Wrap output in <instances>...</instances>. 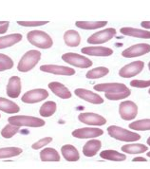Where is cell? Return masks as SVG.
Segmentation results:
<instances>
[{"label":"cell","instance_id":"obj_1","mask_svg":"<svg viewBox=\"0 0 150 169\" xmlns=\"http://www.w3.org/2000/svg\"><path fill=\"white\" fill-rule=\"evenodd\" d=\"M28 41L40 48H49L53 41L48 34L43 31H32L27 34Z\"/></svg>","mask_w":150,"mask_h":169},{"label":"cell","instance_id":"obj_2","mask_svg":"<svg viewBox=\"0 0 150 169\" xmlns=\"http://www.w3.org/2000/svg\"><path fill=\"white\" fill-rule=\"evenodd\" d=\"M41 58V53L38 50H30L28 52H26L23 55V57L20 59L17 69L21 72H28L30 70H32L37 65V63L39 62Z\"/></svg>","mask_w":150,"mask_h":169},{"label":"cell","instance_id":"obj_3","mask_svg":"<svg viewBox=\"0 0 150 169\" xmlns=\"http://www.w3.org/2000/svg\"><path fill=\"white\" fill-rule=\"evenodd\" d=\"M107 132L109 136H111L112 138L122 142H136L141 139V136L138 133L128 131L125 128H122L116 125L109 126L107 128Z\"/></svg>","mask_w":150,"mask_h":169},{"label":"cell","instance_id":"obj_4","mask_svg":"<svg viewBox=\"0 0 150 169\" xmlns=\"http://www.w3.org/2000/svg\"><path fill=\"white\" fill-rule=\"evenodd\" d=\"M9 124L15 125V126H31V127H41L45 125V121L32 116H12L8 119Z\"/></svg>","mask_w":150,"mask_h":169},{"label":"cell","instance_id":"obj_5","mask_svg":"<svg viewBox=\"0 0 150 169\" xmlns=\"http://www.w3.org/2000/svg\"><path fill=\"white\" fill-rule=\"evenodd\" d=\"M62 59L71 66L77 67V68H87L92 66V61L90 59H88L87 57L79 55L77 53H73V52H68L65 53L64 55H62Z\"/></svg>","mask_w":150,"mask_h":169},{"label":"cell","instance_id":"obj_6","mask_svg":"<svg viewBox=\"0 0 150 169\" xmlns=\"http://www.w3.org/2000/svg\"><path fill=\"white\" fill-rule=\"evenodd\" d=\"M119 113L123 120H133L136 118L138 114V106L134 102L124 101L119 105Z\"/></svg>","mask_w":150,"mask_h":169},{"label":"cell","instance_id":"obj_7","mask_svg":"<svg viewBox=\"0 0 150 169\" xmlns=\"http://www.w3.org/2000/svg\"><path fill=\"white\" fill-rule=\"evenodd\" d=\"M116 35V30L113 28H108L103 31H100L96 33L92 34L90 37H88L87 39V43L89 44H103L105 43L109 40H111L114 36Z\"/></svg>","mask_w":150,"mask_h":169},{"label":"cell","instance_id":"obj_8","mask_svg":"<svg viewBox=\"0 0 150 169\" xmlns=\"http://www.w3.org/2000/svg\"><path fill=\"white\" fill-rule=\"evenodd\" d=\"M143 68L144 63L142 61H135L121 68V70L119 71V75L123 78H131L138 75Z\"/></svg>","mask_w":150,"mask_h":169},{"label":"cell","instance_id":"obj_9","mask_svg":"<svg viewBox=\"0 0 150 169\" xmlns=\"http://www.w3.org/2000/svg\"><path fill=\"white\" fill-rule=\"evenodd\" d=\"M47 97H48V93L46 89H32L26 92L22 96L21 101L26 104H35V103L45 100Z\"/></svg>","mask_w":150,"mask_h":169},{"label":"cell","instance_id":"obj_10","mask_svg":"<svg viewBox=\"0 0 150 169\" xmlns=\"http://www.w3.org/2000/svg\"><path fill=\"white\" fill-rule=\"evenodd\" d=\"M150 52V45L149 44H144L141 43L137 45L131 46L126 49H125L122 52V55L126 58H133V57H138L144 55L146 53Z\"/></svg>","mask_w":150,"mask_h":169},{"label":"cell","instance_id":"obj_11","mask_svg":"<svg viewBox=\"0 0 150 169\" xmlns=\"http://www.w3.org/2000/svg\"><path fill=\"white\" fill-rule=\"evenodd\" d=\"M79 121L83 124L88 125H104L106 123V120L103 116L96 113H81L78 116Z\"/></svg>","mask_w":150,"mask_h":169},{"label":"cell","instance_id":"obj_12","mask_svg":"<svg viewBox=\"0 0 150 169\" xmlns=\"http://www.w3.org/2000/svg\"><path fill=\"white\" fill-rule=\"evenodd\" d=\"M40 70L47 72V73H52L56 75H67V76H71L75 74V70L71 68L64 67V66H56V65H44L40 67Z\"/></svg>","mask_w":150,"mask_h":169},{"label":"cell","instance_id":"obj_13","mask_svg":"<svg viewBox=\"0 0 150 169\" xmlns=\"http://www.w3.org/2000/svg\"><path fill=\"white\" fill-rule=\"evenodd\" d=\"M104 131L100 128L95 127H84L72 131V136L78 139H88V138H96L103 135Z\"/></svg>","mask_w":150,"mask_h":169},{"label":"cell","instance_id":"obj_14","mask_svg":"<svg viewBox=\"0 0 150 169\" xmlns=\"http://www.w3.org/2000/svg\"><path fill=\"white\" fill-rule=\"evenodd\" d=\"M94 89L97 91H103L105 93H115V92H122L129 89L126 85L121 83H104L94 86Z\"/></svg>","mask_w":150,"mask_h":169},{"label":"cell","instance_id":"obj_15","mask_svg":"<svg viewBox=\"0 0 150 169\" xmlns=\"http://www.w3.org/2000/svg\"><path fill=\"white\" fill-rule=\"evenodd\" d=\"M74 93H75L76 96L80 97L81 99L88 102V103L94 104V105H100V104L104 103L103 98L100 95H98L96 93H93L90 90L84 89H75Z\"/></svg>","mask_w":150,"mask_h":169},{"label":"cell","instance_id":"obj_16","mask_svg":"<svg viewBox=\"0 0 150 169\" xmlns=\"http://www.w3.org/2000/svg\"><path fill=\"white\" fill-rule=\"evenodd\" d=\"M21 93V80L18 76H12L7 86V94L11 98H17Z\"/></svg>","mask_w":150,"mask_h":169},{"label":"cell","instance_id":"obj_17","mask_svg":"<svg viewBox=\"0 0 150 169\" xmlns=\"http://www.w3.org/2000/svg\"><path fill=\"white\" fill-rule=\"evenodd\" d=\"M82 52L86 55L91 56H109L113 53V50L105 47H87L82 48Z\"/></svg>","mask_w":150,"mask_h":169},{"label":"cell","instance_id":"obj_18","mask_svg":"<svg viewBox=\"0 0 150 169\" xmlns=\"http://www.w3.org/2000/svg\"><path fill=\"white\" fill-rule=\"evenodd\" d=\"M48 88L56 96L62 99H69L71 97V93L64 85L58 82H51L48 84Z\"/></svg>","mask_w":150,"mask_h":169},{"label":"cell","instance_id":"obj_19","mask_svg":"<svg viewBox=\"0 0 150 169\" xmlns=\"http://www.w3.org/2000/svg\"><path fill=\"white\" fill-rule=\"evenodd\" d=\"M121 33L127 36H132V37H137V38H142V39H150V32L144 31V30H140V29H135V28H129V27H125L120 30Z\"/></svg>","mask_w":150,"mask_h":169},{"label":"cell","instance_id":"obj_20","mask_svg":"<svg viewBox=\"0 0 150 169\" xmlns=\"http://www.w3.org/2000/svg\"><path fill=\"white\" fill-rule=\"evenodd\" d=\"M101 146H102V144H101V142L99 140L88 141L85 145V146L83 147V153L87 157H93L100 150Z\"/></svg>","mask_w":150,"mask_h":169},{"label":"cell","instance_id":"obj_21","mask_svg":"<svg viewBox=\"0 0 150 169\" xmlns=\"http://www.w3.org/2000/svg\"><path fill=\"white\" fill-rule=\"evenodd\" d=\"M22 40V34L13 33L0 37V49L15 45Z\"/></svg>","mask_w":150,"mask_h":169},{"label":"cell","instance_id":"obj_22","mask_svg":"<svg viewBox=\"0 0 150 169\" xmlns=\"http://www.w3.org/2000/svg\"><path fill=\"white\" fill-rule=\"evenodd\" d=\"M61 152L68 161H76L79 160V152L78 150L71 145H66L61 148Z\"/></svg>","mask_w":150,"mask_h":169},{"label":"cell","instance_id":"obj_23","mask_svg":"<svg viewBox=\"0 0 150 169\" xmlns=\"http://www.w3.org/2000/svg\"><path fill=\"white\" fill-rule=\"evenodd\" d=\"M64 41L67 46L74 48V47L79 46L80 42H81V37H80V34L78 33V32L70 30V31H68L65 32Z\"/></svg>","mask_w":150,"mask_h":169},{"label":"cell","instance_id":"obj_24","mask_svg":"<svg viewBox=\"0 0 150 169\" xmlns=\"http://www.w3.org/2000/svg\"><path fill=\"white\" fill-rule=\"evenodd\" d=\"M0 110H2V111L6 113L12 114V113L19 112L20 108L15 103L10 101L6 98L0 97Z\"/></svg>","mask_w":150,"mask_h":169},{"label":"cell","instance_id":"obj_25","mask_svg":"<svg viewBox=\"0 0 150 169\" xmlns=\"http://www.w3.org/2000/svg\"><path fill=\"white\" fill-rule=\"evenodd\" d=\"M40 158L42 161H59L60 155L53 148H45L41 151Z\"/></svg>","mask_w":150,"mask_h":169},{"label":"cell","instance_id":"obj_26","mask_svg":"<svg viewBox=\"0 0 150 169\" xmlns=\"http://www.w3.org/2000/svg\"><path fill=\"white\" fill-rule=\"evenodd\" d=\"M106 24V21H77L76 26L83 30H96L103 28Z\"/></svg>","mask_w":150,"mask_h":169},{"label":"cell","instance_id":"obj_27","mask_svg":"<svg viewBox=\"0 0 150 169\" xmlns=\"http://www.w3.org/2000/svg\"><path fill=\"white\" fill-rule=\"evenodd\" d=\"M148 147L144 145L141 144H131V145H126L122 147V151L127 154H140L147 151Z\"/></svg>","mask_w":150,"mask_h":169},{"label":"cell","instance_id":"obj_28","mask_svg":"<svg viewBox=\"0 0 150 169\" xmlns=\"http://www.w3.org/2000/svg\"><path fill=\"white\" fill-rule=\"evenodd\" d=\"M100 156L103 159L114 161H125L126 159L125 154H121L115 150H104L101 152Z\"/></svg>","mask_w":150,"mask_h":169},{"label":"cell","instance_id":"obj_29","mask_svg":"<svg viewBox=\"0 0 150 169\" xmlns=\"http://www.w3.org/2000/svg\"><path fill=\"white\" fill-rule=\"evenodd\" d=\"M109 70L107 68H104V67H99V68H95L91 69V70H88L87 72V79H99V78H102L105 76L106 74H108Z\"/></svg>","mask_w":150,"mask_h":169},{"label":"cell","instance_id":"obj_30","mask_svg":"<svg viewBox=\"0 0 150 169\" xmlns=\"http://www.w3.org/2000/svg\"><path fill=\"white\" fill-rule=\"evenodd\" d=\"M56 111V104L54 102H46L40 107V115L43 117H49Z\"/></svg>","mask_w":150,"mask_h":169},{"label":"cell","instance_id":"obj_31","mask_svg":"<svg viewBox=\"0 0 150 169\" xmlns=\"http://www.w3.org/2000/svg\"><path fill=\"white\" fill-rule=\"evenodd\" d=\"M22 153V149L18 147H5L0 148V159L4 158H12L18 156Z\"/></svg>","mask_w":150,"mask_h":169},{"label":"cell","instance_id":"obj_32","mask_svg":"<svg viewBox=\"0 0 150 169\" xmlns=\"http://www.w3.org/2000/svg\"><path fill=\"white\" fill-rule=\"evenodd\" d=\"M129 127L133 130L137 131H144V130H150V119H144V120H139L136 122H133L129 124Z\"/></svg>","mask_w":150,"mask_h":169},{"label":"cell","instance_id":"obj_33","mask_svg":"<svg viewBox=\"0 0 150 169\" xmlns=\"http://www.w3.org/2000/svg\"><path fill=\"white\" fill-rule=\"evenodd\" d=\"M19 131H20V127L9 124L2 129L1 135L3 136L4 138H6V139H10V138H12V136L15 135L16 133H18Z\"/></svg>","mask_w":150,"mask_h":169},{"label":"cell","instance_id":"obj_34","mask_svg":"<svg viewBox=\"0 0 150 169\" xmlns=\"http://www.w3.org/2000/svg\"><path fill=\"white\" fill-rule=\"evenodd\" d=\"M13 67V61L9 56L0 53V71L11 69Z\"/></svg>","mask_w":150,"mask_h":169},{"label":"cell","instance_id":"obj_35","mask_svg":"<svg viewBox=\"0 0 150 169\" xmlns=\"http://www.w3.org/2000/svg\"><path fill=\"white\" fill-rule=\"evenodd\" d=\"M105 98L111 101H116V100H121L128 97L131 94L130 89H127L126 91H122V92H115V93H104Z\"/></svg>","mask_w":150,"mask_h":169},{"label":"cell","instance_id":"obj_36","mask_svg":"<svg viewBox=\"0 0 150 169\" xmlns=\"http://www.w3.org/2000/svg\"><path fill=\"white\" fill-rule=\"evenodd\" d=\"M130 86L133 88H138V89H144L150 87V80L143 81V80H132L130 82Z\"/></svg>","mask_w":150,"mask_h":169},{"label":"cell","instance_id":"obj_37","mask_svg":"<svg viewBox=\"0 0 150 169\" xmlns=\"http://www.w3.org/2000/svg\"><path fill=\"white\" fill-rule=\"evenodd\" d=\"M48 21H18L17 24L23 27H37L47 24Z\"/></svg>","mask_w":150,"mask_h":169},{"label":"cell","instance_id":"obj_38","mask_svg":"<svg viewBox=\"0 0 150 169\" xmlns=\"http://www.w3.org/2000/svg\"><path fill=\"white\" fill-rule=\"evenodd\" d=\"M51 141H52V138H50V137H46V138H43V139H41L40 141L34 143L32 147L33 149H40V148H42L43 146L48 145Z\"/></svg>","mask_w":150,"mask_h":169},{"label":"cell","instance_id":"obj_39","mask_svg":"<svg viewBox=\"0 0 150 169\" xmlns=\"http://www.w3.org/2000/svg\"><path fill=\"white\" fill-rule=\"evenodd\" d=\"M9 25H10L9 21H7L6 24H4V25H0V34L5 33L7 32V30L9 29Z\"/></svg>","mask_w":150,"mask_h":169},{"label":"cell","instance_id":"obj_40","mask_svg":"<svg viewBox=\"0 0 150 169\" xmlns=\"http://www.w3.org/2000/svg\"><path fill=\"white\" fill-rule=\"evenodd\" d=\"M141 26H142V28H144V29L149 30L150 29V21H142V22L141 23Z\"/></svg>","mask_w":150,"mask_h":169},{"label":"cell","instance_id":"obj_41","mask_svg":"<svg viewBox=\"0 0 150 169\" xmlns=\"http://www.w3.org/2000/svg\"><path fill=\"white\" fill-rule=\"evenodd\" d=\"M133 161H146V159L142 158V157H137L132 160Z\"/></svg>","mask_w":150,"mask_h":169},{"label":"cell","instance_id":"obj_42","mask_svg":"<svg viewBox=\"0 0 150 169\" xmlns=\"http://www.w3.org/2000/svg\"><path fill=\"white\" fill-rule=\"evenodd\" d=\"M7 21H0V25H4V24H6Z\"/></svg>","mask_w":150,"mask_h":169},{"label":"cell","instance_id":"obj_43","mask_svg":"<svg viewBox=\"0 0 150 169\" xmlns=\"http://www.w3.org/2000/svg\"><path fill=\"white\" fill-rule=\"evenodd\" d=\"M147 144H148V145L150 146V137L148 138V139H147Z\"/></svg>","mask_w":150,"mask_h":169},{"label":"cell","instance_id":"obj_44","mask_svg":"<svg viewBox=\"0 0 150 169\" xmlns=\"http://www.w3.org/2000/svg\"><path fill=\"white\" fill-rule=\"evenodd\" d=\"M147 156H148V157H150V151L148 152V153H147Z\"/></svg>","mask_w":150,"mask_h":169},{"label":"cell","instance_id":"obj_45","mask_svg":"<svg viewBox=\"0 0 150 169\" xmlns=\"http://www.w3.org/2000/svg\"><path fill=\"white\" fill-rule=\"evenodd\" d=\"M148 68H149V70H150V62L148 63Z\"/></svg>","mask_w":150,"mask_h":169},{"label":"cell","instance_id":"obj_46","mask_svg":"<svg viewBox=\"0 0 150 169\" xmlns=\"http://www.w3.org/2000/svg\"><path fill=\"white\" fill-rule=\"evenodd\" d=\"M148 93L150 94V89H149V90H148Z\"/></svg>","mask_w":150,"mask_h":169},{"label":"cell","instance_id":"obj_47","mask_svg":"<svg viewBox=\"0 0 150 169\" xmlns=\"http://www.w3.org/2000/svg\"><path fill=\"white\" fill-rule=\"evenodd\" d=\"M0 117H1V115H0Z\"/></svg>","mask_w":150,"mask_h":169}]
</instances>
